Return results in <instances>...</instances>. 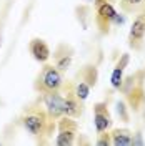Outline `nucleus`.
<instances>
[{
	"instance_id": "nucleus-10",
	"label": "nucleus",
	"mask_w": 145,
	"mask_h": 146,
	"mask_svg": "<svg viewBox=\"0 0 145 146\" xmlns=\"http://www.w3.org/2000/svg\"><path fill=\"white\" fill-rule=\"evenodd\" d=\"M73 129L72 128H67V129H62L60 131V135L57 136V145L58 146H67V145H72L73 143Z\"/></svg>"
},
{
	"instance_id": "nucleus-17",
	"label": "nucleus",
	"mask_w": 145,
	"mask_h": 146,
	"mask_svg": "<svg viewBox=\"0 0 145 146\" xmlns=\"http://www.w3.org/2000/svg\"><path fill=\"white\" fill-rule=\"evenodd\" d=\"M132 145H144V139H142V133H137L135 138H132Z\"/></svg>"
},
{
	"instance_id": "nucleus-2",
	"label": "nucleus",
	"mask_w": 145,
	"mask_h": 146,
	"mask_svg": "<svg viewBox=\"0 0 145 146\" xmlns=\"http://www.w3.org/2000/svg\"><path fill=\"white\" fill-rule=\"evenodd\" d=\"M144 38H145V13H137L135 20L132 23V28H130V33H128V43H130L132 48L140 50Z\"/></svg>"
},
{
	"instance_id": "nucleus-7",
	"label": "nucleus",
	"mask_w": 145,
	"mask_h": 146,
	"mask_svg": "<svg viewBox=\"0 0 145 146\" xmlns=\"http://www.w3.org/2000/svg\"><path fill=\"white\" fill-rule=\"evenodd\" d=\"M99 2V12H97V15H99V22H105L107 25H109L110 22L113 20V17L117 15V12L115 9L107 3V2H102V0H97Z\"/></svg>"
},
{
	"instance_id": "nucleus-14",
	"label": "nucleus",
	"mask_w": 145,
	"mask_h": 146,
	"mask_svg": "<svg viewBox=\"0 0 145 146\" xmlns=\"http://www.w3.org/2000/svg\"><path fill=\"white\" fill-rule=\"evenodd\" d=\"M72 63V56L70 55H64L62 58H58V62H57V68L58 70H67L68 66Z\"/></svg>"
},
{
	"instance_id": "nucleus-5",
	"label": "nucleus",
	"mask_w": 145,
	"mask_h": 146,
	"mask_svg": "<svg viewBox=\"0 0 145 146\" xmlns=\"http://www.w3.org/2000/svg\"><path fill=\"white\" fill-rule=\"evenodd\" d=\"M93 125H95V129L99 133H103L110 125V118L109 113L103 110V105H97L95 106V116H93Z\"/></svg>"
},
{
	"instance_id": "nucleus-9",
	"label": "nucleus",
	"mask_w": 145,
	"mask_h": 146,
	"mask_svg": "<svg viewBox=\"0 0 145 146\" xmlns=\"http://www.w3.org/2000/svg\"><path fill=\"white\" fill-rule=\"evenodd\" d=\"M113 139H112V145L113 146H127V145H132V136H130V133L128 131H113Z\"/></svg>"
},
{
	"instance_id": "nucleus-12",
	"label": "nucleus",
	"mask_w": 145,
	"mask_h": 146,
	"mask_svg": "<svg viewBox=\"0 0 145 146\" xmlns=\"http://www.w3.org/2000/svg\"><path fill=\"white\" fill-rule=\"evenodd\" d=\"M77 95V100H87V96H89V93H90V85L85 82H80L79 85H77V91H75Z\"/></svg>"
},
{
	"instance_id": "nucleus-3",
	"label": "nucleus",
	"mask_w": 145,
	"mask_h": 146,
	"mask_svg": "<svg viewBox=\"0 0 145 146\" xmlns=\"http://www.w3.org/2000/svg\"><path fill=\"white\" fill-rule=\"evenodd\" d=\"M44 103L45 108L52 116H60L65 115V98H62L57 91H45L44 93Z\"/></svg>"
},
{
	"instance_id": "nucleus-6",
	"label": "nucleus",
	"mask_w": 145,
	"mask_h": 146,
	"mask_svg": "<svg viewBox=\"0 0 145 146\" xmlns=\"http://www.w3.org/2000/svg\"><path fill=\"white\" fill-rule=\"evenodd\" d=\"M23 126L30 135H38L44 128V116L42 115H28L23 118Z\"/></svg>"
},
{
	"instance_id": "nucleus-4",
	"label": "nucleus",
	"mask_w": 145,
	"mask_h": 146,
	"mask_svg": "<svg viewBox=\"0 0 145 146\" xmlns=\"http://www.w3.org/2000/svg\"><path fill=\"white\" fill-rule=\"evenodd\" d=\"M30 53L34 55V58H35L37 62H42V63L50 58V50H48L45 42L40 40V38L32 40V43H30Z\"/></svg>"
},
{
	"instance_id": "nucleus-19",
	"label": "nucleus",
	"mask_w": 145,
	"mask_h": 146,
	"mask_svg": "<svg viewBox=\"0 0 145 146\" xmlns=\"http://www.w3.org/2000/svg\"><path fill=\"white\" fill-rule=\"evenodd\" d=\"M112 22H113V23H117V25H122V23H124V17H120V15H115V17H113V20H112Z\"/></svg>"
},
{
	"instance_id": "nucleus-13",
	"label": "nucleus",
	"mask_w": 145,
	"mask_h": 146,
	"mask_svg": "<svg viewBox=\"0 0 145 146\" xmlns=\"http://www.w3.org/2000/svg\"><path fill=\"white\" fill-rule=\"evenodd\" d=\"M122 73H124V70H120V68H117V66H115V70H113V73H112V78H110L112 86H113V88H117V90H120V88H122V85H124Z\"/></svg>"
},
{
	"instance_id": "nucleus-1",
	"label": "nucleus",
	"mask_w": 145,
	"mask_h": 146,
	"mask_svg": "<svg viewBox=\"0 0 145 146\" xmlns=\"http://www.w3.org/2000/svg\"><path fill=\"white\" fill-rule=\"evenodd\" d=\"M38 82H40V88L44 91H58L64 85V78H62L57 66L48 65V66L44 68Z\"/></svg>"
},
{
	"instance_id": "nucleus-16",
	"label": "nucleus",
	"mask_w": 145,
	"mask_h": 146,
	"mask_svg": "<svg viewBox=\"0 0 145 146\" xmlns=\"http://www.w3.org/2000/svg\"><path fill=\"white\" fill-rule=\"evenodd\" d=\"M117 111H118V115H120L122 118L127 121L128 115H127V111H125V105H124V103H117Z\"/></svg>"
},
{
	"instance_id": "nucleus-18",
	"label": "nucleus",
	"mask_w": 145,
	"mask_h": 146,
	"mask_svg": "<svg viewBox=\"0 0 145 146\" xmlns=\"http://www.w3.org/2000/svg\"><path fill=\"white\" fill-rule=\"evenodd\" d=\"M110 143H112V141L109 139V136H105V138H102V139L97 141V145H99V146H109Z\"/></svg>"
},
{
	"instance_id": "nucleus-8",
	"label": "nucleus",
	"mask_w": 145,
	"mask_h": 146,
	"mask_svg": "<svg viewBox=\"0 0 145 146\" xmlns=\"http://www.w3.org/2000/svg\"><path fill=\"white\" fill-rule=\"evenodd\" d=\"M120 7L127 13H145V0H120Z\"/></svg>"
},
{
	"instance_id": "nucleus-15",
	"label": "nucleus",
	"mask_w": 145,
	"mask_h": 146,
	"mask_svg": "<svg viewBox=\"0 0 145 146\" xmlns=\"http://www.w3.org/2000/svg\"><path fill=\"white\" fill-rule=\"evenodd\" d=\"M128 62H130V56H128V53H124V55H122V60L117 63V68H120V70H125V66L128 65Z\"/></svg>"
},
{
	"instance_id": "nucleus-11",
	"label": "nucleus",
	"mask_w": 145,
	"mask_h": 146,
	"mask_svg": "<svg viewBox=\"0 0 145 146\" xmlns=\"http://www.w3.org/2000/svg\"><path fill=\"white\" fill-rule=\"evenodd\" d=\"M79 113H80V108H79L77 100L67 98V100H65V115H68V116H77Z\"/></svg>"
}]
</instances>
